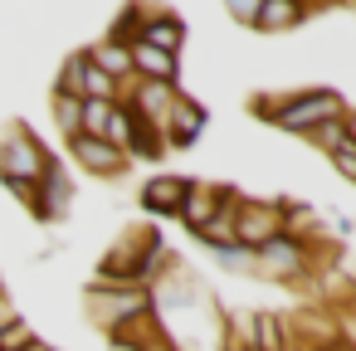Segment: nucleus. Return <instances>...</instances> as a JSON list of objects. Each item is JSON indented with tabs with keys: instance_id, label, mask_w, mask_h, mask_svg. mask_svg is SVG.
Masks as SVG:
<instances>
[{
	"instance_id": "obj_1",
	"label": "nucleus",
	"mask_w": 356,
	"mask_h": 351,
	"mask_svg": "<svg viewBox=\"0 0 356 351\" xmlns=\"http://www.w3.org/2000/svg\"><path fill=\"white\" fill-rule=\"evenodd\" d=\"M49 161H54V152H49L25 122H15L6 137H0V186H6L20 205L35 200V186H40V176L49 171Z\"/></svg>"
},
{
	"instance_id": "obj_2",
	"label": "nucleus",
	"mask_w": 356,
	"mask_h": 351,
	"mask_svg": "<svg viewBox=\"0 0 356 351\" xmlns=\"http://www.w3.org/2000/svg\"><path fill=\"white\" fill-rule=\"evenodd\" d=\"M161 268H166V239H161V229H132L127 239L113 244V254H103L98 278L103 283H127V288H147Z\"/></svg>"
},
{
	"instance_id": "obj_3",
	"label": "nucleus",
	"mask_w": 356,
	"mask_h": 351,
	"mask_svg": "<svg viewBox=\"0 0 356 351\" xmlns=\"http://www.w3.org/2000/svg\"><path fill=\"white\" fill-rule=\"evenodd\" d=\"M254 113L264 122H273L278 132H293V137H307L317 132L322 122H337L346 113L341 93L337 88H302V93H283L278 103H254Z\"/></svg>"
},
{
	"instance_id": "obj_4",
	"label": "nucleus",
	"mask_w": 356,
	"mask_h": 351,
	"mask_svg": "<svg viewBox=\"0 0 356 351\" xmlns=\"http://www.w3.org/2000/svg\"><path fill=\"white\" fill-rule=\"evenodd\" d=\"M83 307H88V322H93L98 332L118 336V332H127V327H137V322L152 317V293H147V288L103 283V278H98V283L83 293Z\"/></svg>"
},
{
	"instance_id": "obj_5",
	"label": "nucleus",
	"mask_w": 356,
	"mask_h": 351,
	"mask_svg": "<svg viewBox=\"0 0 356 351\" xmlns=\"http://www.w3.org/2000/svg\"><path fill=\"white\" fill-rule=\"evenodd\" d=\"M307 273H312V244H307V239L278 234V239H268L264 249H254V278H268V283H302Z\"/></svg>"
},
{
	"instance_id": "obj_6",
	"label": "nucleus",
	"mask_w": 356,
	"mask_h": 351,
	"mask_svg": "<svg viewBox=\"0 0 356 351\" xmlns=\"http://www.w3.org/2000/svg\"><path fill=\"white\" fill-rule=\"evenodd\" d=\"M205 127H210V113H205V108L181 88V93L171 98V108H166V117H161V127H156V132H161V147H166V152H171V147H176V152H186V147H195V142H200V132H205Z\"/></svg>"
},
{
	"instance_id": "obj_7",
	"label": "nucleus",
	"mask_w": 356,
	"mask_h": 351,
	"mask_svg": "<svg viewBox=\"0 0 356 351\" xmlns=\"http://www.w3.org/2000/svg\"><path fill=\"white\" fill-rule=\"evenodd\" d=\"M278 234H283V205H273V200H239V210H234V244L264 249Z\"/></svg>"
},
{
	"instance_id": "obj_8",
	"label": "nucleus",
	"mask_w": 356,
	"mask_h": 351,
	"mask_svg": "<svg viewBox=\"0 0 356 351\" xmlns=\"http://www.w3.org/2000/svg\"><path fill=\"white\" fill-rule=\"evenodd\" d=\"M35 220H44V225H59V220H69V210H74V176L59 166V161H49V171L40 176V186H35V200L25 205Z\"/></svg>"
},
{
	"instance_id": "obj_9",
	"label": "nucleus",
	"mask_w": 356,
	"mask_h": 351,
	"mask_svg": "<svg viewBox=\"0 0 356 351\" xmlns=\"http://www.w3.org/2000/svg\"><path fill=\"white\" fill-rule=\"evenodd\" d=\"M64 147H69L74 166L88 171V176H98V181H118V176L127 171V156H122L113 142H103V137H74V142H64Z\"/></svg>"
},
{
	"instance_id": "obj_10",
	"label": "nucleus",
	"mask_w": 356,
	"mask_h": 351,
	"mask_svg": "<svg viewBox=\"0 0 356 351\" xmlns=\"http://www.w3.org/2000/svg\"><path fill=\"white\" fill-rule=\"evenodd\" d=\"M186 195H191V176H176V171H156V176H147V186H142V210L147 215H156V220H176L181 215V205H186Z\"/></svg>"
},
{
	"instance_id": "obj_11",
	"label": "nucleus",
	"mask_w": 356,
	"mask_h": 351,
	"mask_svg": "<svg viewBox=\"0 0 356 351\" xmlns=\"http://www.w3.org/2000/svg\"><path fill=\"white\" fill-rule=\"evenodd\" d=\"M225 200H229V186H205V181H191V195H186V205H181V215H176V220H181V225L200 239V234H205V225L220 215V205H225Z\"/></svg>"
},
{
	"instance_id": "obj_12",
	"label": "nucleus",
	"mask_w": 356,
	"mask_h": 351,
	"mask_svg": "<svg viewBox=\"0 0 356 351\" xmlns=\"http://www.w3.org/2000/svg\"><path fill=\"white\" fill-rule=\"evenodd\" d=\"M312 15V0H259V10L249 20V30L259 35H288Z\"/></svg>"
},
{
	"instance_id": "obj_13",
	"label": "nucleus",
	"mask_w": 356,
	"mask_h": 351,
	"mask_svg": "<svg viewBox=\"0 0 356 351\" xmlns=\"http://www.w3.org/2000/svg\"><path fill=\"white\" fill-rule=\"evenodd\" d=\"M137 44H152V49H161V54H181V49H186V20H181L176 10H152V15H142Z\"/></svg>"
},
{
	"instance_id": "obj_14",
	"label": "nucleus",
	"mask_w": 356,
	"mask_h": 351,
	"mask_svg": "<svg viewBox=\"0 0 356 351\" xmlns=\"http://www.w3.org/2000/svg\"><path fill=\"white\" fill-rule=\"evenodd\" d=\"M132 79L147 83H181V54H161L152 44H132Z\"/></svg>"
},
{
	"instance_id": "obj_15",
	"label": "nucleus",
	"mask_w": 356,
	"mask_h": 351,
	"mask_svg": "<svg viewBox=\"0 0 356 351\" xmlns=\"http://www.w3.org/2000/svg\"><path fill=\"white\" fill-rule=\"evenodd\" d=\"M83 54H88V64H93V69H103L113 83H122V88L132 83V49H127V44L98 40V44H93V49H83Z\"/></svg>"
},
{
	"instance_id": "obj_16",
	"label": "nucleus",
	"mask_w": 356,
	"mask_h": 351,
	"mask_svg": "<svg viewBox=\"0 0 356 351\" xmlns=\"http://www.w3.org/2000/svg\"><path fill=\"white\" fill-rule=\"evenodd\" d=\"M49 117H54V132L64 142L83 137V98H64V93H49Z\"/></svg>"
},
{
	"instance_id": "obj_17",
	"label": "nucleus",
	"mask_w": 356,
	"mask_h": 351,
	"mask_svg": "<svg viewBox=\"0 0 356 351\" xmlns=\"http://www.w3.org/2000/svg\"><path fill=\"white\" fill-rule=\"evenodd\" d=\"M210 259H215L225 273H239V278L254 273V249H244V244H210Z\"/></svg>"
},
{
	"instance_id": "obj_18",
	"label": "nucleus",
	"mask_w": 356,
	"mask_h": 351,
	"mask_svg": "<svg viewBox=\"0 0 356 351\" xmlns=\"http://www.w3.org/2000/svg\"><path fill=\"white\" fill-rule=\"evenodd\" d=\"M83 64H88V54L79 49V54H69L64 59V69H59V79H54V93H64V98H83Z\"/></svg>"
},
{
	"instance_id": "obj_19",
	"label": "nucleus",
	"mask_w": 356,
	"mask_h": 351,
	"mask_svg": "<svg viewBox=\"0 0 356 351\" xmlns=\"http://www.w3.org/2000/svg\"><path fill=\"white\" fill-rule=\"evenodd\" d=\"M35 336H40V332H35V327H30V322H25L20 312H15V317H10L6 327H0V351H25V346H30Z\"/></svg>"
},
{
	"instance_id": "obj_20",
	"label": "nucleus",
	"mask_w": 356,
	"mask_h": 351,
	"mask_svg": "<svg viewBox=\"0 0 356 351\" xmlns=\"http://www.w3.org/2000/svg\"><path fill=\"white\" fill-rule=\"evenodd\" d=\"M341 117H346V113H341ZM341 117H337V122H322L317 132H307V142H312V147H322L327 156H332V152H341V147H346V127H341Z\"/></svg>"
},
{
	"instance_id": "obj_21",
	"label": "nucleus",
	"mask_w": 356,
	"mask_h": 351,
	"mask_svg": "<svg viewBox=\"0 0 356 351\" xmlns=\"http://www.w3.org/2000/svg\"><path fill=\"white\" fill-rule=\"evenodd\" d=\"M108 113H113V103L83 98V137H103V127H108Z\"/></svg>"
},
{
	"instance_id": "obj_22",
	"label": "nucleus",
	"mask_w": 356,
	"mask_h": 351,
	"mask_svg": "<svg viewBox=\"0 0 356 351\" xmlns=\"http://www.w3.org/2000/svg\"><path fill=\"white\" fill-rule=\"evenodd\" d=\"M327 161L337 166V176H341V181H351V186H356V147H351V142H346L341 152H332Z\"/></svg>"
},
{
	"instance_id": "obj_23",
	"label": "nucleus",
	"mask_w": 356,
	"mask_h": 351,
	"mask_svg": "<svg viewBox=\"0 0 356 351\" xmlns=\"http://www.w3.org/2000/svg\"><path fill=\"white\" fill-rule=\"evenodd\" d=\"M225 10H229L239 25H249V20H254V10H259V0H225Z\"/></svg>"
},
{
	"instance_id": "obj_24",
	"label": "nucleus",
	"mask_w": 356,
	"mask_h": 351,
	"mask_svg": "<svg viewBox=\"0 0 356 351\" xmlns=\"http://www.w3.org/2000/svg\"><path fill=\"white\" fill-rule=\"evenodd\" d=\"M15 317V302H10V293H6V283H0V327H6Z\"/></svg>"
},
{
	"instance_id": "obj_25",
	"label": "nucleus",
	"mask_w": 356,
	"mask_h": 351,
	"mask_svg": "<svg viewBox=\"0 0 356 351\" xmlns=\"http://www.w3.org/2000/svg\"><path fill=\"white\" fill-rule=\"evenodd\" d=\"M341 127H346V142L356 147V108H346V117H341Z\"/></svg>"
},
{
	"instance_id": "obj_26",
	"label": "nucleus",
	"mask_w": 356,
	"mask_h": 351,
	"mask_svg": "<svg viewBox=\"0 0 356 351\" xmlns=\"http://www.w3.org/2000/svg\"><path fill=\"white\" fill-rule=\"evenodd\" d=\"M25 351H54V346H49V341H44V336H35V341H30V346H25Z\"/></svg>"
},
{
	"instance_id": "obj_27",
	"label": "nucleus",
	"mask_w": 356,
	"mask_h": 351,
	"mask_svg": "<svg viewBox=\"0 0 356 351\" xmlns=\"http://www.w3.org/2000/svg\"><path fill=\"white\" fill-rule=\"evenodd\" d=\"M220 351H259V346H220Z\"/></svg>"
},
{
	"instance_id": "obj_28",
	"label": "nucleus",
	"mask_w": 356,
	"mask_h": 351,
	"mask_svg": "<svg viewBox=\"0 0 356 351\" xmlns=\"http://www.w3.org/2000/svg\"><path fill=\"white\" fill-rule=\"evenodd\" d=\"M312 6H341V0H312Z\"/></svg>"
}]
</instances>
